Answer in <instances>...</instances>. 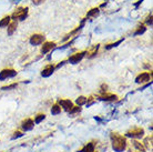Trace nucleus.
Instances as JSON below:
<instances>
[{"label": "nucleus", "mask_w": 153, "mask_h": 152, "mask_svg": "<svg viewBox=\"0 0 153 152\" xmlns=\"http://www.w3.org/2000/svg\"><path fill=\"white\" fill-rule=\"evenodd\" d=\"M112 141V149L115 152H122L127 149V139L117 132H111L110 134Z\"/></svg>", "instance_id": "obj_1"}, {"label": "nucleus", "mask_w": 153, "mask_h": 152, "mask_svg": "<svg viewBox=\"0 0 153 152\" xmlns=\"http://www.w3.org/2000/svg\"><path fill=\"white\" fill-rule=\"evenodd\" d=\"M27 16H28V8L27 7H19V8H17L15 11H13V13L10 16V18H12L13 20L16 21V20H25L26 18H27Z\"/></svg>", "instance_id": "obj_2"}, {"label": "nucleus", "mask_w": 153, "mask_h": 152, "mask_svg": "<svg viewBox=\"0 0 153 152\" xmlns=\"http://www.w3.org/2000/svg\"><path fill=\"white\" fill-rule=\"evenodd\" d=\"M144 135V130L140 127H136L131 129V130H129L125 133V137L128 138H132V139H139V138H142Z\"/></svg>", "instance_id": "obj_3"}, {"label": "nucleus", "mask_w": 153, "mask_h": 152, "mask_svg": "<svg viewBox=\"0 0 153 152\" xmlns=\"http://www.w3.org/2000/svg\"><path fill=\"white\" fill-rule=\"evenodd\" d=\"M85 53H87V51H80V52H76V53L72 55L71 57H69L68 61L70 62V64H79L81 60L85 58Z\"/></svg>", "instance_id": "obj_4"}, {"label": "nucleus", "mask_w": 153, "mask_h": 152, "mask_svg": "<svg viewBox=\"0 0 153 152\" xmlns=\"http://www.w3.org/2000/svg\"><path fill=\"white\" fill-rule=\"evenodd\" d=\"M17 76V71L13 69H4L2 71L0 72V80H6L8 78H13Z\"/></svg>", "instance_id": "obj_5"}, {"label": "nucleus", "mask_w": 153, "mask_h": 152, "mask_svg": "<svg viewBox=\"0 0 153 152\" xmlns=\"http://www.w3.org/2000/svg\"><path fill=\"white\" fill-rule=\"evenodd\" d=\"M58 104L60 106V108H62V109H63L64 111H67V112H69L73 107L72 101L69 100V99H60L59 101H58Z\"/></svg>", "instance_id": "obj_6"}, {"label": "nucleus", "mask_w": 153, "mask_h": 152, "mask_svg": "<svg viewBox=\"0 0 153 152\" xmlns=\"http://www.w3.org/2000/svg\"><path fill=\"white\" fill-rule=\"evenodd\" d=\"M44 41V36L39 34H34L30 37V43L32 46H38V45H41Z\"/></svg>", "instance_id": "obj_7"}, {"label": "nucleus", "mask_w": 153, "mask_h": 152, "mask_svg": "<svg viewBox=\"0 0 153 152\" xmlns=\"http://www.w3.org/2000/svg\"><path fill=\"white\" fill-rule=\"evenodd\" d=\"M150 78H151V75L149 72H142L136 78V83H145V82H149Z\"/></svg>", "instance_id": "obj_8"}, {"label": "nucleus", "mask_w": 153, "mask_h": 152, "mask_svg": "<svg viewBox=\"0 0 153 152\" xmlns=\"http://www.w3.org/2000/svg\"><path fill=\"white\" fill-rule=\"evenodd\" d=\"M34 127V122L32 119H26L21 123V129L23 131H30L32 130Z\"/></svg>", "instance_id": "obj_9"}, {"label": "nucleus", "mask_w": 153, "mask_h": 152, "mask_svg": "<svg viewBox=\"0 0 153 152\" xmlns=\"http://www.w3.org/2000/svg\"><path fill=\"white\" fill-rule=\"evenodd\" d=\"M55 69V67L53 66V64H48V66H46V67L42 69V71H41V76L44 77V78L50 77L51 75L53 73Z\"/></svg>", "instance_id": "obj_10"}, {"label": "nucleus", "mask_w": 153, "mask_h": 152, "mask_svg": "<svg viewBox=\"0 0 153 152\" xmlns=\"http://www.w3.org/2000/svg\"><path fill=\"white\" fill-rule=\"evenodd\" d=\"M55 47V43L52 42V41H47V42H44L42 48H41V53H42V55H46V53H48L50 50H52Z\"/></svg>", "instance_id": "obj_11"}, {"label": "nucleus", "mask_w": 153, "mask_h": 152, "mask_svg": "<svg viewBox=\"0 0 153 152\" xmlns=\"http://www.w3.org/2000/svg\"><path fill=\"white\" fill-rule=\"evenodd\" d=\"M118 99V97L113 94V93H103L101 97H100V100H103V101H115Z\"/></svg>", "instance_id": "obj_12"}, {"label": "nucleus", "mask_w": 153, "mask_h": 152, "mask_svg": "<svg viewBox=\"0 0 153 152\" xmlns=\"http://www.w3.org/2000/svg\"><path fill=\"white\" fill-rule=\"evenodd\" d=\"M94 148H95V144H94V142H89V143L85 144V147L81 149V150H79L78 152H93Z\"/></svg>", "instance_id": "obj_13"}, {"label": "nucleus", "mask_w": 153, "mask_h": 152, "mask_svg": "<svg viewBox=\"0 0 153 152\" xmlns=\"http://www.w3.org/2000/svg\"><path fill=\"white\" fill-rule=\"evenodd\" d=\"M132 145H133V148H136V152H145V148L143 147V144L136 140H132Z\"/></svg>", "instance_id": "obj_14"}, {"label": "nucleus", "mask_w": 153, "mask_h": 152, "mask_svg": "<svg viewBox=\"0 0 153 152\" xmlns=\"http://www.w3.org/2000/svg\"><path fill=\"white\" fill-rule=\"evenodd\" d=\"M142 144H143V147H144L145 149H148V150H152V135L146 137Z\"/></svg>", "instance_id": "obj_15"}, {"label": "nucleus", "mask_w": 153, "mask_h": 152, "mask_svg": "<svg viewBox=\"0 0 153 152\" xmlns=\"http://www.w3.org/2000/svg\"><path fill=\"white\" fill-rule=\"evenodd\" d=\"M98 50H99V45H95V46H93L91 49H90L85 55H87V57L88 58H93L94 56L97 55V52H98Z\"/></svg>", "instance_id": "obj_16"}, {"label": "nucleus", "mask_w": 153, "mask_h": 152, "mask_svg": "<svg viewBox=\"0 0 153 152\" xmlns=\"http://www.w3.org/2000/svg\"><path fill=\"white\" fill-rule=\"evenodd\" d=\"M17 27H18V23L17 21H12V22H10L8 25V31H7V34H8V36H11V34L16 31V29H17Z\"/></svg>", "instance_id": "obj_17"}, {"label": "nucleus", "mask_w": 153, "mask_h": 152, "mask_svg": "<svg viewBox=\"0 0 153 152\" xmlns=\"http://www.w3.org/2000/svg\"><path fill=\"white\" fill-rule=\"evenodd\" d=\"M60 113H61V108H60V106L58 103L53 104L52 108H51V114H52V115H58V114Z\"/></svg>", "instance_id": "obj_18"}, {"label": "nucleus", "mask_w": 153, "mask_h": 152, "mask_svg": "<svg viewBox=\"0 0 153 152\" xmlns=\"http://www.w3.org/2000/svg\"><path fill=\"white\" fill-rule=\"evenodd\" d=\"M46 119V114L44 113H39L37 114L36 117H34V122L36 123V124H39V123H41Z\"/></svg>", "instance_id": "obj_19"}, {"label": "nucleus", "mask_w": 153, "mask_h": 152, "mask_svg": "<svg viewBox=\"0 0 153 152\" xmlns=\"http://www.w3.org/2000/svg\"><path fill=\"white\" fill-rule=\"evenodd\" d=\"M99 8H93V9H91L89 12L87 13V17L88 18H94V17H97L99 15Z\"/></svg>", "instance_id": "obj_20"}, {"label": "nucleus", "mask_w": 153, "mask_h": 152, "mask_svg": "<svg viewBox=\"0 0 153 152\" xmlns=\"http://www.w3.org/2000/svg\"><path fill=\"white\" fill-rule=\"evenodd\" d=\"M10 20H11V18L10 16H6L1 19V21H0V27H8V25L10 23Z\"/></svg>", "instance_id": "obj_21"}, {"label": "nucleus", "mask_w": 153, "mask_h": 152, "mask_svg": "<svg viewBox=\"0 0 153 152\" xmlns=\"http://www.w3.org/2000/svg\"><path fill=\"white\" fill-rule=\"evenodd\" d=\"M82 27H83V22H82V23H81L80 26H79V27H78V28H76V29H74L72 31V32H70V34H67V36H66V37H64L63 38V40H68L69 38H71V37H72L73 34H76V32H78V31H80L81 30V28H82Z\"/></svg>", "instance_id": "obj_22"}, {"label": "nucleus", "mask_w": 153, "mask_h": 152, "mask_svg": "<svg viewBox=\"0 0 153 152\" xmlns=\"http://www.w3.org/2000/svg\"><path fill=\"white\" fill-rule=\"evenodd\" d=\"M85 102H87V98L83 97V96H80V97H78V98H76V106H79V107L85 104Z\"/></svg>", "instance_id": "obj_23"}, {"label": "nucleus", "mask_w": 153, "mask_h": 152, "mask_svg": "<svg viewBox=\"0 0 153 152\" xmlns=\"http://www.w3.org/2000/svg\"><path fill=\"white\" fill-rule=\"evenodd\" d=\"M81 112V108L79 106L76 107H72V109L69 111V114L70 115H76V114H79Z\"/></svg>", "instance_id": "obj_24"}, {"label": "nucleus", "mask_w": 153, "mask_h": 152, "mask_svg": "<svg viewBox=\"0 0 153 152\" xmlns=\"http://www.w3.org/2000/svg\"><path fill=\"white\" fill-rule=\"evenodd\" d=\"M145 30H146V28H145V26H144V25H141V26H139V27H138V29H136V31L134 32V34H136V36H138V34H144Z\"/></svg>", "instance_id": "obj_25"}, {"label": "nucleus", "mask_w": 153, "mask_h": 152, "mask_svg": "<svg viewBox=\"0 0 153 152\" xmlns=\"http://www.w3.org/2000/svg\"><path fill=\"white\" fill-rule=\"evenodd\" d=\"M17 83H12V85H9V86H4L2 88H1V90H11V89H13V88H16L17 87Z\"/></svg>", "instance_id": "obj_26"}, {"label": "nucleus", "mask_w": 153, "mask_h": 152, "mask_svg": "<svg viewBox=\"0 0 153 152\" xmlns=\"http://www.w3.org/2000/svg\"><path fill=\"white\" fill-rule=\"evenodd\" d=\"M123 41V39H121V40H119V41H117V42H114V43H111V45H108V46L106 47V49H111V48H113V47H117L118 45H120V43Z\"/></svg>", "instance_id": "obj_27"}, {"label": "nucleus", "mask_w": 153, "mask_h": 152, "mask_svg": "<svg viewBox=\"0 0 153 152\" xmlns=\"http://www.w3.org/2000/svg\"><path fill=\"white\" fill-rule=\"evenodd\" d=\"M22 135H23V133H22L21 131H15V132H13V135L11 138H12V139H17V138H21Z\"/></svg>", "instance_id": "obj_28"}, {"label": "nucleus", "mask_w": 153, "mask_h": 152, "mask_svg": "<svg viewBox=\"0 0 153 152\" xmlns=\"http://www.w3.org/2000/svg\"><path fill=\"white\" fill-rule=\"evenodd\" d=\"M94 102H95V99H93V97H90V98H87V102H85V104L88 107H90L91 104H93Z\"/></svg>", "instance_id": "obj_29"}, {"label": "nucleus", "mask_w": 153, "mask_h": 152, "mask_svg": "<svg viewBox=\"0 0 153 152\" xmlns=\"http://www.w3.org/2000/svg\"><path fill=\"white\" fill-rule=\"evenodd\" d=\"M145 22H146V25H152V15H151V13H150L149 16H148V17H146V20H145Z\"/></svg>", "instance_id": "obj_30"}, {"label": "nucleus", "mask_w": 153, "mask_h": 152, "mask_svg": "<svg viewBox=\"0 0 153 152\" xmlns=\"http://www.w3.org/2000/svg\"><path fill=\"white\" fill-rule=\"evenodd\" d=\"M31 1H32L34 4H41L44 2V0H31Z\"/></svg>", "instance_id": "obj_31"}, {"label": "nucleus", "mask_w": 153, "mask_h": 152, "mask_svg": "<svg viewBox=\"0 0 153 152\" xmlns=\"http://www.w3.org/2000/svg\"><path fill=\"white\" fill-rule=\"evenodd\" d=\"M93 152H94V151H93Z\"/></svg>", "instance_id": "obj_32"}]
</instances>
